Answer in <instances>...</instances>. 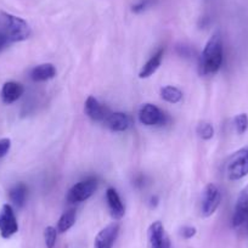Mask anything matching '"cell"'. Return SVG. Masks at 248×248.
Returning <instances> with one entry per match:
<instances>
[{
  "label": "cell",
  "instance_id": "6da1fadb",
  "mask_svg": "<svg viewBox=\"0 0 248 248\" xmlns=\"http://www.w3.org/2000/svg\"><path fill=\"white\" fill-rule=\"evenodd\" d=\"M223 65V40L219 33H214L207 42L200 57V73L214 75Z\"/></svg>",
  "mask_w": 248,
  "mask_h": 248
},
{
  "label": "cell",
  "instance_id": "7a4b0ae2",
  "mask_svg": "<svg viewBox=\"0 0 248 248\" xmlns=\"http://www.w3.org/2000/svg\"><path fill=\"white\" fill-rule=\"evenodd\" d=\"M1 16L4 18V23H5L6 32L4 34L8 38V42H23L31 37L32 31H31L30 25L23 18L6 13L1 14Z\"/></svg>",
  "mask_w": 248,
  "mask_h": 248
},
{
  "label": "cell",
  "instance_id": "3957f363",
  "mask_svg": "<svg viewBox=\"0 0 248 248\" xmlns=\"http://www.w3.org/2000/svg\"><path fill=\"white\" fill-rule=\"evenodd\" d=\"M248 174V146L233 152L226 163V175L229 180H240Z\"/></svg>",
  "mask_w": 248,
  "mask_h": 248
},
{
  "label": "cell",
  "instance_id": "277c9868",
  "mask_svg": "<svg viewBox=\"0 0 248 248\" xmlns=\"http://www.w3.org/2000/svg\"><path fill=\"white\" fill-rule=\"evenodd\" d=\"M221 202V194L218 186L214 184H208L204 186L201 194V214L204 218H208L216 213Z\"/></svg>",
  "mask_w": 248,
  "mask_h": 248
},
{
  "label": "cell",
  "instance_id": "5b68a950",
  "mask_svg": "<svg viewBox=\"0 0 248 248\" xmlns=\"http://www.w3.org/2000/svg\"><path fill=\"white\" fill-rule=\"evenodd\" d=\"M97 189L96 178H87L85 180L79 181L71 187L67 194V201L70 203H79L87 201L89 197L94 195Z\"/></svg>",
  "mask_w": 248,
  "mask_h": 248
},
{
  "label": "cell",
  "instance_id": "8992f818",
  "mask_svg": "<svg viewBox=\"0 0 248 248\" xmlns=\"http://www.w3.org/2000/svg\"><path fill=\"white\" fill-rule=\"evenodd\" d=\"M140 123L146 127H161L167 122V114L154 104L142 105L139 111Z\"/></svg>",
  "mask_w": 248,
  "mask_h": 248
},
{
  "label": "cell",
  "instance_id": "52a82bcc",
  "mask_svg": "<svg viewBox=\"0 0 248 248\" xmlns=\"http://www.w3.org/2000/svg\"><path fill=\"white\" fill-rule=\"evenodd\" d=\"M18 231L17 219L10 204H4L0 209V235L3 238H10Z\"/></svg>",
  "mask_w": 248,
  "mask_h": 248
},
{
  "label": "cell",
  "instance_id": "ba28073f",
  "mask_svg": "<svg viewBox=\"0 0 248 248\" xmlns=\"http://www.w3.org/2000/svg\"><path fill=\"white\" fill-rule=\"evenodd\" d=\"M150 248H171L170 240L161 221H154L147 230Z\"/></svg>",
  "mask_w": 248,
  "mask_h": 248
},
{
  "label": "cell",
  "instance_id": "9c48e42d",
  "mask_svg": "<svg viewBox=\"0 0 248 248\" xmlns=\"http://www.w3.org/2000/svg\"><path fill=\"white\" fill-rule=\"evenodd\" d=\"M118 232L119 225L117 223H111L105 226L95 237L94 248H112Z\"/></svg>",
  "mask_w": 248,
  "mask_h": 248
},
{
  "label": "cell",
  "instance_id": "30bf717a",
  "mask_svg": "<svg viewBox=\"0 0 248 248\" xmlns=\"http://www.w3.org/2000/svg\"><path fill=\"white\" fill-rule=\"evenodd\" d=\"M248 219V185L241 191L236 201L235 212L232 217V225L235 228L245 224Z\"/></svg>",
  "mask_w": 248,
  "mask_h": 248
},
{
  "label": "cell",
  "instance_id": "8fae6325",
  "mask_svg": "<svg viewBox=\"0 0 248 248\" xmlns=\"http://www.w3.org/2000/svg\"><path fill=\"white\" fill-rule=\"evenodd\" d=\"M84 111L85 114L95 122H105L107 116L111 113V112H108V109L105 106H102L94 96H88V99L85 100Z\"/></svg>",
  "mask_w": 248,
  "mask_h": 248
},
{
  "label": "cell",
  "instance_id": "7c38bea8",
  "mask_svg": "<svg viewBox=\"0 0 248 248\" xmlns=\"http://www.w3.org/2000/svg\"><path fill=\"white\" fill-rule=\"evenodd\" d=\"M106 200L112 218L116 219V220H121L124 217V214H125V207L123 206V202H122L118 192L113 187H108L107 189Z\"/></svg>",
  "mask_w": 248,
  "mask_h": 248
},
{
  "label": "cell",
  "instance_id": "4fadbf2b",
  "mask_svg": "<svg viewBox=\"0 0 248 248\" xmlns=\"http://www.w3.org/2000/svg\"><path fill=\"white\" fill-rule=\"evenodd\" d=\"M105 124L112 132H125L129 128V117L123 112H111L105 119Z\"/></svg>",
  "mask_w": 248,
  "mask_h": 248
},
{
  "label": "cell",
  "instance_id": "5bb4252c",
  "mask_svg": "<svg viewBox=\"0 0 248 248\" xmlns=\"http://www.w3.org/2000/svg\"><path fill=\"white\" fill-rule=\"evenodd\" d=\"M23 92H25V89L20 83L6 82L1 88V100L6 105L14 104L22 96Z\"/></svg>",
  "mask_w": 248,
  "mask_h": 248
},
{
  "label": "cell",
  "instance_id": "9a60e30c",
  "mask_svg": "<svg viewBox=\"0 0 248 248\" xmlns=\"http://www.w3.org/2000/svg\"><path fill=\"white\" fill-rule=\"evenodd\" d=\"M163 55H164V49H158L151 57L149 59V61L142 66L141 71L139 73V77L141 79H145V78H149L156 72L157 70L159 68L162 63V60H163Z\"/></svg>",
  "mask_w": 248,
  "mask_h": 248
},
{
  "label": "cell",
  "instance_id": "2e32d148",
  "mask_svg": "<svg viewBox=\"0 0 248 248\" xmlns=\"http://www.w3.org/2000/svg\"><path fill=\"white\" fill-rule=\"evenodd\" d=\"M56 76V68L52 63H42L37 66L31 72V78L33 82H46Z\"/></svg>",
  "mask_w": 248,
  "mask_h": 248
},
{
  "label": "cell",
  "instance_id": "e0dca14e",
  "mask_svg": "<svg viewBox=\"0 0 248 248\" xmlns=\"http://www.w3.org/2000/svg\"><path fill=\"white\" fill-rule=\"evenodd\" d=\"M27 194H28V187L26 186V184L18 183L10 190V192H9V197H10L11 202H13L16 207L20 208V207H23V204L26 203Z\"/></svg>",
  "mask_w": 248,
  "mask_h": 248
},
{
  "label": "cell",
  "instance_id": "ac0fdd59",
  "mask_svg": "<svg viewBox=\"0 0 248 248\" xmlns=\"http://www.w3.org/2000/svg\"><path fill=\"white\" fill-rule=\"evenodd\" d=\"M76 223V211L73 208L68 209L65 213L60 217L59 221H57V231L59 232H66L70 230Z\"/></svg>",
  "mask_w": 248,
  "mask_h": 248
},
{
  "label": "cell",
  "instance_id": "d6986e66",
  "mask_svg": "<svg viewBox=\"0 0 248 248\" xmlns=\"http://www.w3.org/2000/svg\"><path fill=\"white\" fill-rule=\"evenodd\" d=\"M161 97L169 104H178L183 99V93L178 88L167 85L161 89Z\"/></svg>",
  "mask_w": 248,
  "mask_h": 248
},
{
  "label": "cell",
  "instance_id": "ffe728a7",
  "mask_svg": "<svg viewBox=\"0 0 248 248\" xmlns=\"http://www.w3.org/2000/svg\"><path fill=\"white\" fill-rule=\"evenodd\" d=\"M196 132L201 139L209 140L213 138L214 128L211 123H208V122H202V123H200L199 125H197Z\"/></svg>",
  "mask_w": 248,
  "mask_h": 248
},
{
  "label": "cell",
  "instance_id": "44dd1931",
  "mask_svg": "<svg viewBox=\"0 0 248 248\" xmlns=\"http://www.w3.org/2000/svg\"><path fill=\"white\" fill-rule=\"evenodd\" d=\"M233 125L237 134L242 135L248 130V116L246 113H240L233 118Z\"/></svg>",
  "mask_w": 248,
  "mask_h": 248
},
{
  "label": "cell",
  "instance_id": "7402d4cb",
  "mask_svg": "<svg viewBox=\"0 0 248 248\" xmlns=\"http://www.w3.org/2000/svg\"><path fill=\"white\" fill-rule=\"evenodd\" d=\"M44 238L46 248H54L57 240V231L54 226H47L44 231Z\"/></svg>",
  "mask_w": 248,
  "mask_h": 248
},
{
  "label": "cell",
  "instance_id": "603a6c76",
  "mask_svg": "<svg viewBox=\"0 0 248 248\" xmlns=\"http://www.w3.org/2000/svg\"><path fill=\"white\" fill-rule=\"evenodd\" d=\"M197 230L195 226H184L183 229H181V236H183L184 238H186V240H190V238L194 237L195 235H196Z\"/></svg>",
  "mask_w": 248,
  "mask_h": 248
},
{
  "label": "cell",
  "instance_id": "cb8c5ba5",
  "mask_svg": "<svg viewBox=\"0 0 248 248\" xmlns=\"http://www.w3.org/2000/svg\"><path fill=\"white\" fill-rule=\"evenodd\" d=\"M11 147V140L10 139H1L0 140V158H3L6 154L9 152Z\"/></svg>",
  "mask_w": 248,
  "mask_h": 248
},
{
  "label": "cell",
  "instance_id": "d4e9b609",
  "mask_svg": "<svg viewBox=\"0 0 248 248\" xmlns=\"http://www.w3.org/2000/svg\"><path fill=\"white\" fill-rule=\"evenodd\" d=\"M146 6H147V0H144V1H140V3L137 4V5L133 6L132 10L134 11V13L139 14L141 13V11H144L145 9H146Z\"/></svg>",
  "mask_w": 248,
  "mask_h": 248
},
{
  "label": "cell",
  "instance_id": "484cf974",
  "mask_svg": "<svg viewBox=\"0 0 248 248\" xmlns=\"http://www.w3.org/2000/svg\"><path fill=\"white\" fill-rule=\"evenodd\" d=\"M6 43H9L8 42V38H6V35L4 34V33H0V50L3 49L4 46H5Z\"/></svg>",
  "mask_w": 248,
  "mask_h": 248
},
{
  "label": "cell",
  "instance_id": "4316f807",
  "mask_svg": "<svg viewBox=\"0 0 248 248\" xmlns=\"http://www.w3.org/2000/svg\"><path fill=\"white\" fill-rule=\"evenodd\" d=\"M157 204H158V199H157L156 196L151 197V199H150V206H151V208H155Z\"/></svg>",
  "mask_w": 248,
  "mask_h": 248
},
{
  "label": "cell",
  "instance_id": "83f0119b",
  "mask_svg": "<svg viewBox=\"0 0 248 248\" xmlns=\"http://www.w3.org/2000/svg\"><path fill=\"white\" fill-rule=\"evenodd\" d=\"M246 223H247V229H248V219H247V221H246Z\"/></svg>",
  "mask_w": 248,
  "mask_h": 248
}]
</instances>
